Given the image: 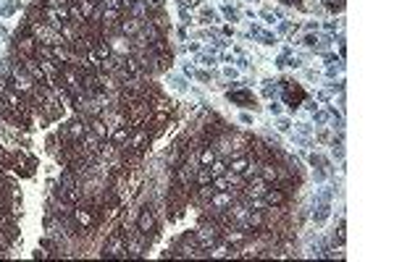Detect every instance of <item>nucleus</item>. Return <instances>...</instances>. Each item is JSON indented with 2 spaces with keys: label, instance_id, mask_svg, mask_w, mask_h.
<instances>
[{
  "label": "nucleus",
  "instance_id": "obj_26",
  "mask_svg": "<svg viewBox=\"0 0 394 262\" xmlns=\"http://www.w3.org/2000/svg\"><path fill=\"white\" fill-rule=\"evenodd\" d=\"M213 205L218 207H226V205H231V194H213V199H210Z\"/></svg>",
  "mask_w": 394,
  "mask_h": 262
},
{
  "label": "nucleus",
  "instance_id": "obj_17",
  "mask_svg": "<svg viewBox=\"0 0 394 262\" xmlns=\"http://www.w3.org/2000/svg\"><path fill=\"white\" fill-rule=\"evenodd\" d=\"M129 136H132V126H118V129H113V142L118 144H124V142H129Z\"/></svg>",
  "mask_w": 394,
  "mask_h": 262
},
{
  "label": "nucleus",
  "instance_id": "obj_7",
  "mask_svg": "<svg viewBox=\"0 0 394 262\" xmlns=\"http://www.w3.org/2000/svg\"><path fill=\"white\" fill-rule=\"evenodd\" d=\"M153 228H155V215H153V210H145L137 220V231L147 236V234H153Z\"/></svg>",
  "mask_w": 394,
  "mask_h": 262
},
{
  "label": "nucleus",
  "instance_id": "obj_12",
  "mask_svg": "<svg viewBox=\"0 0 394 262\" xmlns=\"http://www.w3.org/2000/svg\"><path fill=\"white\" fill-rule=\"evenodd\" d=\"M221 236H224L226 244H242L247 238V234H245V231H239V228H226V231H221Z\"/></svg>",
  "mask_w": 394,
  "mask_h": 262
},
{
  "label": "nucleus",
  "instance_id": "obj_6",
  "mask_svg": "<svg viewBox=\"0 0 394 262\" xmlns=\"http://www.w3.org/2000/svg\"><path fill=\"white\" fill-rule=\"evenodd\" d=\"M142 24H145V21L142 19H126V21H121L118 24V32L124 34V37H134V34H140L142 32Z\"/></svg>",
  "mask_w": 394,
  "mask_h": 262
},
{
  "label": "nucleus",
  "instance_id": "obj_1",
  "mask_svg": "<svg viewBox=\"0 0 394 262\" xmlns=\"http://www.w3.org/2000/svg\"><path fill=\"white\" fill-rule=\"evenodd\" d=\"M197 241H200L202 249H210V246H216V241L221 238V226H218L216 220H202L200 223V228H197Z\"/></svg>",
  "mask_w": 394,
  "mask_h": 262
},
{
  "label": "nucleus",
  "instance_id": "obj_35",
  "mask_svg": "<svg viewBox=\"0 0 394 262\" xmlns=\"http://www.w3.org/2000/svg\"><path fill=\"white\" fill-rule=\"evenodd\" d=\"M132 5H134V0H121V8H126V11H129Z\"/></svg>",
  "mask_w": 394,
  "mask_h": 262
},
{
  "label": "nucleus",
  "instance_id": "obj_24",
  "mask_svg": "<svg viewBox=\"0 0 394 262\" xmlns=\"http://www.w3.org/2000/svg\"><path fill=\"white\" fill-rule=\"evenodd\" d=\"M129 11L134 13V19H142V16H147V5L142 3V0H134V5H132V8H129Z\"/></svg>",
  "mask_w": 394,
  "mask_h": 262
},
{
  "label": "nucleus",
  "instance_id": "obj_13",
  "mask_svg": "<svg viewBox=\"0 0 394 262\" xmlns=\"http://www.w3.org/2000/svg\"><path fill=\"white\" fill-rule=\"evenodd\" d=\"M253 183H250V189H247V194L250 197H260V194H266V179H263V176H253V179H250Z\"/></svg>",
  "mask_w": 394,
  "mask_h": 262
},
{
  "label": "nucleus",
  "instance_id": "obj_30",
  "mask_svg": "<svg viewBox=\"0 0 394 262\" xmlns=\"http://www.w3.org/2000/svg\"><path fill=\"white\" fill-rule=\"evenodd\" d=\"M118 13H121V11H113V8H105V13H103V21H105V24H113V21H116V19H118Z\"/></svg>",
  "mask_w": 394,
  "mask_h": 262
},
{
  "label": "nucleus",
  "instance_id": "obj_9",
  "mask_svg": "<svg viewBox=\"0 0 394 262\" xmlns=\"http://www.w3.org/2000/svg\"><path fill=\"white\" fill-rule=\"evenodd\" d=\"M147 142H150V134H147L145 129H140L137 134H134L132 139H129L126 147H129V150H137V152H145V144H147Z\"/></svg>",
  "mask_w": 394,
  "mask_h": 262
},
{
  "label": "nucleus",
  "instance_id": "obj_15",
  "mask_svg": "<svg viewBox=\"0 0 394 262\" xmlns=\"http://www.w3.org/2000/svg\"><path fill=\"white\" fill-rule=\"evenodd\" d=\"M263 226H266V212H263V210H250L247 228H263Z\"/></svg>",
  "mask_w": 394,
  "mask_h": 262
},
{
  "label": "nucleus",
  "instance_id": "obj_10",
  "mask_svg": "<svg viewBox=\"0 0 394 262\" xmlns=\"http://www.w3.org/2000/svg\"><path fill=\"white\" fill-rule=\"evenodd\" d=\"M266 205H271V207H281V205H286V191H284L281 186L266 191Z\"/></svg>",
  "mask_w": 394,
  "mask_h": 262
},
{
  "label": "nucleus",
  "instance_id": "obj_31",
  "mask_svg": "<svg viewBox=\"0 0 394 262\" xmlns=\"http://www.w3.org/2000/svg\"><path fill=\"white\" fill-rule=\"evenodd\" d=\"M50 8H63V5H69V0H48Z\"/></svg>",
  "mask_w": 394,
  "mask_h": 262
},
{
  "label": "nucleus",
  "instance_id": "obj_37",
  "mask_svg": "<svg viewBox=\"0 0 394 262\" xmlns=\"http://www.w3.org/2000/svg\"><path fill=\"white\" fill-rule=\"evenodd\" d=\"M0 212H3V207H0Z\"/></svg>",
  "mask_w": 394,
  "mask_h": 262
},
{
  "label": "nucleus",
  "instance_id": "obj_29",
  "mask_svg": "<svg viewBox=\"0 0 394 262\" xmlns=\"http://www.w3.org/2000/svg\"><path fill=\"white\" fill-rule=\"evenodd\" d=\"M197 183H200V186L202 183H210V171L208 168H200V171H197Z\"/></svg>",
  "mask_w": 394,
  "mask_h": 262
},
{
  "label": "nucleus",
  "instance_id": "obj_14",
  "mask_svg": "<svg viewBox=\"0 0 394 262\" xmlns=\"http://www.w3.org/2000/svg\"><path fill=\"white\" fill-rule=\"evenodd\" d=\"M84 131H87V126L82 121H74V123H69V129H66V136H69L71 142H79L82 136H84Z\"/></svg>",
  "mask_w": 394,
  "mask_h": 262
},
{
  "label": "nucleus",
  "instance_id": "obj_33",
  "mask_svg": "<svg viewBox=\"0 0 394 262\" xmlns=\"http://www.w3.org/2000/svg\"><path fill=\"white\" fill-rule=\"evenodd\" d=\"M213 173H216V176L226 173V165H224V163H213Z\"/></svg>",
  "mask_w": 394,
  "mask_h": 262
},
{
  "label": "nucleus",
  "instance_id": "obj_19",
  "mask_svg": "<svg viewBox=\"0 0 394 262\" xmlns=\"http://www.w3.org/2000/svg\"><path fill=\"white\" fill-rule=\"evenodd\" d=\"M92 134H97L100 139H105V136H108V123H105L100 115H97V118L92 121Z\"/></svg>",
  "mask_w": 394,
  "mask_h": 262
},
{
  "label": "nucleus",
  "instance_id": "obj_25",
  "mask_svg": "<svg viewBox=\"0 0 394 262\" xmlns=\"http://www.w3.org/2000/svg\"><path fill=\"white\" fill-rule=\"evenodd\" d=\"M200 163H202V168H208V165H213L216 163V152L213 150H202V155H200Z\"/></svg>",
  "mask_w": 394,
  "mask_h": 262
},
{
  "label": "nucleus",
  "instance_id": "obj_34",
  "mask_svg": "<svg viewBox=\"0 0 394 262\" xmlns=\"http://www.w3.org/2000/svg\"><path fill=\"white\" fill-rule=\"evenodd\" d=\"M0 115H8V105H5L3 95H0Z\"/></svg>",
  "mask_w": 394,
  "mask_h": 262
},
{
  "label": "nucleus",
  "instance_id": "obj_16",
  "mask_svg": "<svg viewBox=\"0 0 394 262\" xmlns=\"http://www.w3.org/2000/svg\"><path fill=\"white\" fill-rule=\"evenodd\" d=\"M260 176H263L266 181H279V165L263 163V165H260Z\"/></svg>",
  "mask_w": 394,
  "mask_h": 262
},
{
  "label": "nucleus",
  "instance_id": "obj_20",
  "mask_svg": "<svg viewBox=\"0 0 394 262\" xmlns=\"http://www.w3.org/2000/svg\"><path fill=\"white\" fill-rule=\"evenodd\" d=\"M77 3V8L82 11V16L89 19V16H95V5H92V0H74Z\"/></svg>",
  "mask_w": 394,
  "mask_h": 262
},
{
  "label": "nucleus",
  "instance_id": "obj_36",
  "mask_svg": "<svg viewBox=\"0 0 394 262\" xmlns=\"http://www.w3.org/2000/svg\"><path fill=\"white\" fill-rule=\"evenodd\" d=\"M0 257H3V252H0Z\"/></svg>",
  "mask_w": 394,
  "mask_h": 262
},
{
  "label": "nucleus",
  "instance_id": "obj_27",
  "mask_svg": "<svg viewBox=\"0 0 394 262\" xmlns=\"http://www.w3.org/2000/svg\"><path fill=\"white\" fill-rule=\"evenodd\" d=\"M245 168H247V160H245V157H234V160H231V171H234V173H242Z\"/></svg>",
  "mask_w": 394,
  "mask_h": 262
},
{
  "label": "nucleus",
  "instance_id": "obj_4",
  "mask_svg": "<svg viewBox=\"0 0 394 262\" xmlns=\"http://www.w3.org/2000/svg\"><path fill=\"white\" fill-rule=\"evenodd\" d=\"M13 87H16V92H21V95H32L37 81L27 74V68H13Z\"/></svg>",
  "mask_w": 394,
  "mask_h": 262
},
{
  "label": "nucleus",
  "instance_id": "obj_23",
  "mask_svg": "<svg viewBox=\"0 0 394 262\" xmlns=\"http://www.w3.org/2000/svg\"><path fill=\"white\" fill-rule=\"evenodd\" d=\"M213 194H216V191H213V186H210V183H202V186L197 189V197H200L202 202H210V199H213Z\"/></svg>",
  "mask_w": 394,
  "mask_h": 262
},
{
  "label": "nucleus",
  "instance_id": "obj_21",
  "mask_svg": "<svg viewBox=\"0 0 394 262\" xmlns=\"http://www.w3.org/2000/svg\"><path fill=\"white\" fill-rule=\"evenodd\" d=\"M60 186H63V189H77V173L66 171L63 176H60Z\"/></svg>",
  "mask_w": 394,
  "mask_h": 262
},
{
  "label": "nucleus",
  "instance_id": "obj_28",
  "mask_svg": "<svg viewBox=\"0 0 394 262\" xmlns=\"http://www.w3.org/2000/svg\"><path fill=\"white\" fill-rule=\"evenodd\" d=\"M229 97H231V100H237V103H245V105H250V103H253V97H250L247 92H231Z\"/></svg>",
  "mask_w": 394,
  "mask_h": 262
},
{
  "label": "nucleus",
  "instance_id": "obj_18",
  "mask_svg": "<svg viewBox=\"0 0 394 262\" xmlns=\"http://www.w3.org/2000/svg\"><path fill=\"white\" fill-rule=\"evenodd\" d=\"M111 50L121 52V55H129V52H132V45H129V37H121V40H113Z\"/></svg>",
  "mask_w": 394,
  "mask_h": 262
},
{
  "label": "nucleus",
  "instance_id": "obj_8",
  "mask_svg": "<svg viewBox=\"0 0 394 262\" xmlns=\"http://www.w3.org/2000/svg\"><path fill=\"white\" fill-rule=\"evenodd\" d=\"M74 220H77V226H82V228H87V226H92L95 223V215H92V210H87V207H74Z\"/></svg>",
  "mask_w": 394,
  "mask_h": 262
},
{
  "label": "nucleus",
  "instance_id": "obj_22",
  "mask_svg": "<svg viewBox=\"0 0 394 262\" xmlns=\"http://www.w3.org/2000/svg\"><path fill=\"white\" fill-rule=\"evenodd\" d=\"M150 107H155V110L158 113H171V100H166V97H155V103L153 105H150Z\"/></svg>",
  "mask_w": 394,
  "mask_h": 262
},
{
  "label": "nucleus",
  "instance_id": "obj_5",
  "mask_svg": "<svg viewBox=\"0 0 394 262\" xmlns=\"http://www.w3.org/2000/svg\"><path fill=\"white\" fill-rule=\"evenodd\" d=\"M142 249H145V234L129 236V238H126V257H129V260L142 257Z\"/></svg>",
  "mask_w": 394,
  "mask_h": 262
},
{
  "label": "nucleus",
  "instance_id": "obj_11",
  "mask_svg": "<svg viewBox=\"0 0 394 262\" xmlns=\"http://www.w3.org/2000/svg\"><path fill=\"white\" fill-rule=\"evenodd\" d=\"M19 50L21 52H24V55L27 58H34L37 55V40H34V37H19Z\"/></svg>",
  "mask_w": 394,
  "mask_h": 262
},
{
  "label": "nucleus",
  "instance_id": "obj_32",
  "mask_svg": "<svg viewBox=\"0 0 394 262\" xmlns=\"http://www.w3.org/2000/svg\"><path fill=\"white\" fill-rule=\"evenodd\" d=\"M105 8H113V11H121V0H105Z\"/></svg>",
  "mask_w": 394,
  "mask_h": 262
},
{
  "label": "nucleus",
  "instance_id": "obj_3",
  "mask_svg": "<svg viewBox=\"0 0 394 262\" xmlns=\"http://www.w3.org/2000/svg\"><path fill=\"white\" fill-rule=\"evenodd\" d=\"M32 34L34 40H42L45 45H63V37H60L58 29H53L50 24H32Z\"/></svg>",
  "mask_w": 394,
  "mask_h": 262
},
{
  "label": "nucleus",
  "instance_id": "obj_2",
  "mask_svg": "<svg viewBox=\"0 0 394 262\" xmlns=\"http://www.w3.org/2000/svg\"><path fill=\"white\" fill-rule=\"evenodd\" d=\"M103 257L105 260H126V238L124 236H111L103 246Z\"/></svg>",
  "mask_w": 394,
  "mask_h": 262
}]
</instances>
